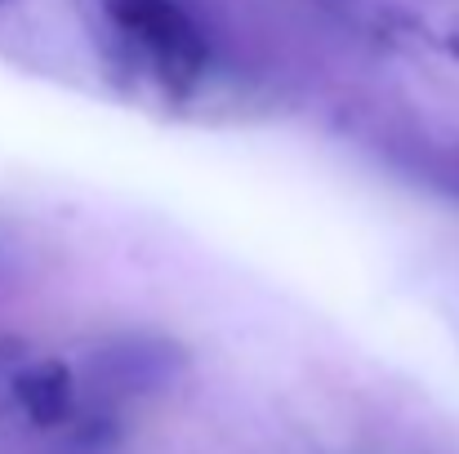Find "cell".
Instances as JSON below:
<instances>
[{
    "label": "cell",
    "instance_id": "cell-1",
    "mask_svg": "<svg viewBox=\"0 0 459 454\" xmlns=\"http://www.w3.org/2000/svg\"><path fill=\"white\" fill-rule=\"evenodd\" d=\"M99 9L108 27L130 45V54L160 81V90L187 94L201 85L210 45L178 0H99Z\"/></svg>",
    "mask_w": 459,
    "mask_h": 454
},
{
    "label": "cell",
    "instance_id": "cell-2",
    "mask_svg": "<svg viewBox=\"0 0 459 454\" xmlns=\"http://www.w3.org/2000/svg\"><path fill=\"white\" fill-rule=\"evenodd\" d=\"M13 401L18 410L36 424V428H58L72 419V406H76V379L72 370L58 361V356H45V361H31L13 374Z\"/></svg>",
    "mask_w": 459,
    "mask_h": 454
},
{
    "label": "cell",
    "instance_id": "cell-3",
    "mask_svg": "<svg viewBox=\"0 0 459 454\" xmlns=\"http://www.w3.org/2000/svg\"><path fill=\"white\" fill-rule=\"evenodd\" d=\"M446 45H451V54H455V58H459V22H455V27H451V36H446Z\"/></svg>",
    "mask_w": 459,
    "mask_h": 454
},
{
    "label": "cell",
    "instance_id": "cell-4",
    "mask_svg": "<svg viewBox=\"0 0 459 454\" xmlns=\"http://www.w3.org/2000/svg\"><path fill=\"white\" fill-rule=\"evenodd\" d=\"M0 4H4V0H0Z\"/></svg>",
    "mask_w": 459,
    "mask_h": 454
}]
</instances>
